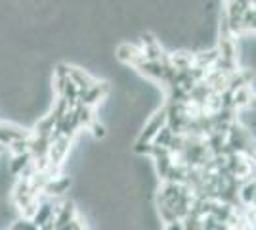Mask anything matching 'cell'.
Wrapping results in <instances>:
<instances>
[{
	"mask_svg": "<svg viewBox=\"0 0 256 230\" xmlns=\"http://www.w3.org/2000/svg\"><path fill=\"white\" fill-rule=\"evenodd\" d=\"M10 230H84L69 201L44 199L29 217H22Z\"/></svg>",
	"mask_w": 256,
	"mask_h": 230,
	"instance_id": "cell-1",
	"label": "cell"
}]
</instances>
